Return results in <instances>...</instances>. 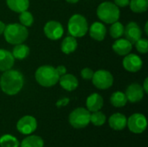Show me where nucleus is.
Returning <instances> with one entry per match:
<instances>
[{
	"label": "nucleus",
	"instance_id": "1",
	"mask_svg": "<svg viewBox=\"0 0 148 147\" xmlns=\"http://www.w3.org/2000/svg\"><path fill=\"white\" fill-rule=\"evenodd\" d=\"M24 84L23 74L16 69H9L4 71L0 77L1 90L8 95H15L18 94Z\"/></svg>",
	"mask_w": 148,
	"mask_h": 147
},
{
	"label": "nucleus",
	"instance_id": "2",
	"mask_svg": "<svg viewBox=\"0 0 148 147\" xmlns=\"http://www.w3.org/2000/svg\"><path fill=\"white\" fill-rule=\"evenodd\" d=\"M3 35L8 43L16 45L26 41L29 36V30L21 23H10L5 26Z\"/></svg>",
	"mask_w": 148,
	"mask_h": 147
},
{
	"label": "nucleus",
	"instance_id": "3",
	"mask_svg": "<svg viewBox=\"0 0 148 147\" xmlns=\"http://www.w3.org/2000/svg\"><path fill=\"white\" fill-rule=\"evenodd\" d=\"M60 75H58L56 68L44 65L38 68L35 73V79L36 82L44 88H50L57 84Z\"/></svg>",
	"mask_w": 148,
	"mask_h": 147
},
{
	"label": "nucleus",
	"instance_id": "4",
	"mask_svg": "<svg viewBox=\"0 0 148 147\" xmlns=\"http://www.w3.org/2000/svg\"><path fill=\"white\" fill-rule=\"evenodd\" d=\"M98 18L108 24H112L117 22L121 16V11L118 6L112 2L101 3L96 10Z\"/></svg>",
	"mask_w": 148,
	"mask_h": 147
},
{
	"label": "nucleus",
	"instance_id": "5",
	"mask_svg": "<svg viewBox=\"0 0 148 147\" xmlns=\"http://www.w3.org/2000/svg\"><path fill=\"white\" fill-rule=\"evenodd\" d=\"M68 30L69 35L75 38L83 37L88 30V25L86 17L81 14L73 15L69 20Z\"/></svg>",
	"mask_w": 148,
	"mask_h": 147
},
{
	"label": "nucleus",
	"instance_id": "6",
	"mask_svg": "<svg viewBox=\"0 0 148 147\" xmlns=\"http://www.w3.org/2000/svg\"><path fill=\"white\" fill-rule=\"evenodd\" d=\"M69 124L75 129H82L90 123V112L84 107H78L69 116Z\"/></svg>",
	"mask_w": 148,
	"mask_h": 147
},
{
	"label": "nucleus",
	"instance_id": "7",
	"mask_svg": "<svg viewBox=\"0 0 148 147\" xmlns=\"http://www.w3.org/2000/svg\"><path fill=\"white\" fill-rule=\"evenodd\" d=\"M92 81L95 88L98 89L105 90L111 88L114 84V76L108 70L99 69L94 73Z\"/></svg>",
	"mask_w": 148,
	"mask_h": 147
},
{
	"label": "nucleus",
	"instance_id": "8",
	"mask_svg": "<svg viewBox=\"0 0 148 147\" xmlns=\"http://www.w3.org/2000/svg\"><path fill=\"white\" fill-rule=\"evenodd\" d=\"M127 126L132 133L139 134L142 133L147 129V120L142 113H134L128 118Z\"/></svg>",
	"mask_w": 148,
	"mask_h": 147
},
{
	"label": "nucleus",
	"instance_id": "9",
	"mask_svg": "<svg viewBox=\"0 0 148 147\" xmlns=\"http://www.w3.org/2000/svg\"><path fill=\"white\" fill-rule=\"evenodd\" d=\"M37 121L35 117L25 115L22 117L16 123L17 131L24 135H29L36 130Z\"/></svg>",
	"mask_w": 148,
	"mask_h": 147
},
{
	"label": "nucleus",
	"instance_id": "10",
	"mask_svg": "<svg viewBox=\"0 0 148 147\" xmlns=\"http://www.w3.org/2000/svg\"><path fill=\"white\" fill-rule=\"evenodd\" d=\"M43 31L45 36L52 41H56L60 39L64 33V29L61 23L55 20L47 22L44 25Z\"/></svg>",
	"mask_w": 148,
	"mask_h": 147
},
{
	"label": "nucleus",
	"instance_id": "11",
	"mask_svg": "<svg viewBox=\"0 0 148 147\" xmlns=\"http://www.w3.org/2000/svg\"><path fill=\"white\" fill-rule=\"evenodd\" d=\"M122 63L124 68L131 73L139 72L143 66L142 59L135 54H127L125 55Z\"/></svg>",
	"mask_w": 148,
	"mask_h": 147
},
{
	"label": "nucleus",
	"instance_id": "12",
	"mask_svg": "<svg viewBox=\"0 0 148 147\" xmlns=\"http://www.w3.org/2000/svg\"><path fill=\"white\" fill-rule=\"evenodd\" d=\"M124 36L132 44H134L142 36V30L135 22H130L124 28Z\"/></svg>",
	"mask_w": 148,
	"mask_h": 147
},
{
	"label": "nucleus",
	"instance_id": "13",
	"mask_svg": "<svg viewBox=\"0 0 148 147\" xmlns=\"http://www.w3.org/2000/svg\"><path fill=\"white\" fill-rule=\"evenodd\" d=\"M144 90L141 85L139 83H132L130 84L127 90H126V96L127 101H129L132 103H136L140 101L144 97Z\"/></svg>",
	"mask_w": 148,
	"mask_h": 147
},
{
	"label": "nucleus",
	"instance_id": "14",
	"mask_svg": "<svg viewBox=\"0 0 148 147\" xmlns=\"http://www.w3.org/2000/svg\"><path fill=\"white\" fill-rule=\"evenodd\" d=\"M112 49L117 55L125 56L131 52L133 49V44L126 38H118L114 42Z\"/></svg>",
	"mask_w": 148,
	"mask_h": 147
},
{
	"label": "nucleus",
	"instance_id": "15",
	"mask_svg": "<svg viewBox=\"0 0 148 147\" xmlns=\"http://www.w3.org/2000/svg\"><path fill=\"white\" fill-rule=\"evenodd\" d=\"M58 81L63 89L69 91V92L75 90L79 85V81L77 78L74 75H71V74H65L60 76Z\"/></svg>",
	"mask_w": 148,
	"mask_h": 147
},
{
	"label": "nucleus",
	"instance_id": "16",
	"mask_svg": "<svg viewBox=\"0 0 148 147\" xmlns=\"http://www.w3.org/2000/svg\"><path fill=\"white\" fill-rule=\"evenodd\" d=\"M127 117L121 113H115L112 114L108 120L110 127L115 131H121L125 129L127 126Z\"/></svg>",
	"mask_w": 148,
	"mask_h": 147
},
{
	"label": "nucleus",
	"instance_id": "17",
	"mask_svg": "<svg viewBox=\"0 0 148 147\" xmlns=\"http://www.w3.org/2000/svg\"><path fill=\"white\" fill-rule=\"evenodd\" d=\"M15 62V58L11 52L0 49V71L4 72L12 68Z\"/></svg>",
	"mask_w": 148,
	"mask_h": 147
},
{
	"label": "nucleus",
	"instance_id": "18",
	"mask_svg": "<svg viewBox=\"0 0 148 147\" xmlns=\"http://www.w3.org/2000/svg\"><path fill=\"white\" fill-rule=\"evenodd\" d=\"M107 29L102 23L95 22L89 28V35L95 41H103L106 37Z\"/></svg>",
	"mask_w": 148,
	"mask_h": 147
},
{
	"label": "nucleus",
	"instance_id": "19",
	"mask_svg": "<svg viewBox=\"0 0 148 147\" xmlns=\"http://www.w3.org/2000/svg\"><path fill=\"white\" fill-rule=\"evenodd\" d=\"M103 103L104 101H103L102 96L97 93H94L87 98V101H86L87 109L89 112L100 111L101 107H103Z\"/></svg>",
	"mask_w": 148,
	"mask_h": 147
},
{
	"label": "nucleus",
	"instance_id": "20",
	"mask_svg": "<svg viewBox=\"0 0 148 147\" xmlns=\"http://www.w3.org/2000/svg\"><path fill=\"white\" fill-rule=\"evenodd\" d=\"M77 47H78V43H77L76 38L72 36H66L61 44V49H62V53H64L66 55H69V54L75 52V49H77Z\"/></svg>",
	"mask_w": 148,
	"mask_h": 147
},
{
	"label": "nucleus",
	"instance_id": "21",
	"mask_svg": "<svg viewBox=\"0 0 148 147\" xmlns=\"http://www.w3.org/2000/svg\"><path fill=\"white\" fill-rule=\"evenodd\" d=\"M6 3L10 10L16 13L28 10L29 7V0H6Z\"/></svg>",
	"mask_w": 148,
	"mask_h": 147
},
{
	"label": "nucleus",
	"instance_id": "22",
	"mask_svg": "<svg viewBox=\"0 0 148 147\" xmlns=\"http://www.w3.org/2000/svg\"><path fill=\"white\" fill-rule=\"evenodd\" d=\"M43 139L37 135H30L24 138L20 143L21 147H43Z\"/></svg>",
	"mask_w": 148,
	"mask_h": 147
},
{
	"label": "nucleus",
	"instance_id": "23",
	"mask_svg": "<svg viewBox=\"0 0 148 147\" xmlns=\"http://www.w3.org/2000/svg\"><path fill=\"white\" fill-rule=\"evenodd\" d=\"M29 48L23 43L20 44H16L12 51V55L14 56L15 59L17 60H23L25 58H27L29 55Z\"/></svg>",
	"mask_w": 148,
	"mask_h": 147
},
{
	"label": "nucleus",
	"instance_id": "24",
	"mask_svg": "<svg viewBox=\"0 0 148 147\" xmlns=\"http://www.w3.org/2000/svg\"><path fill=\"white\" fill-rule=\"evenodd\" d=\"M110 102L115 107H123L126 106L127 99L124 93L121 91H116L112 94L110 97Z\"/></svg>",
	"mask_w": 148,
	"mask_h": 147
},
{
	"label": "nucleus",
	"instance_id": "25",
	"mask_svg": "<svg viewBox=\"0 0 148 147\" xmlns=\"http://www.w3.org/2000/svg\"><path fill=\"white\" fill-rule=\"evenodd\" d=\"M130 9L135 13H143L148 9V0H130Z\"/></svg>",
	"mask_w": 148,
	"mask_h": 147
},
{
	"label": "nucleus",
	"instance_id": "26",
	"mask_svg": "<svg viewBox=\"0 0 148 147\" xmlns=\"http://www.w3.org/2000/svg\"><path fill=\"white\" fill-rule=\"evenodd\" d=\"M20 143L16 138L10 134H4L0 138V146L1 147H18Z\"/></svg>",
	"mask_w": 148,
	"mask_h": 147
},
{
	"label": "nucleus",
	"instance_id": "27",
	"mask_svg": "<svg viewBox=\"0 0 148 147\" xmlns=\"http://www.w3.org/2000/svg\"><path fill=\"white\" fill-rule=\"evenodd\" d=\"M124 28L125 27L123 26V24L118 21L112 23V25L109 29V33H110L111 37L114 38V39L121 38L124 35Z\"/></svg>",
	"mask_w": 148,
	"mask_h": 147
},
{
	"label": "nucleus",
	"instance_id": "28",
	"mask_svg": "<svg viewBox=\"0 0 148 147\" xmlns=\"http://www.w3.org/2000/svg\"><path fill=\"white\" fill-rule=\"evenodd\" d=\"M106 120V115L101 111L92 112V113H90V122L96 126H101L104 125Z\"/></svg>",
	"mask_w": 148,
	"mask_h": 147
},
{
	"label": "nucleus",
	"instance_id": "29",
	"mask_svg": "<svg viewBox=\"0 0 148 147\" xmlns=\"http://www.w3.org/2000/svg\"><path fill=\"white\" fill-rule=\"evenodd\" d=\"M19 21L22 25H23L25 27H30L34 23V17L29 11L25 10V11H23L20 13Z\"/></svg>",
	"mask_w": 148,
	"mask_h": 147
},
{
	"label": "nucleus",
	"instance_id": "30",
	"mask_svg": "<svg viewBox=\"0 0 148 147\" xmlns=\"http://www.w3.org/2000/svg\"><path fill=\"white\" fill-rule=\"evenodd\" d=\"M136 49L141 53V54H147L148 52V41L146 38H140L135 43Z\"/></svg>",
	"mask_w": 148,
	"mask_h": 147
},
{
	"label": "nucleus",
	"instance_id": "31",
	"mask_svg": "<svg viewBox=\"0 0 148 147\" xmlns=\"http://www.w3.org/2000/svg\"><path fill=\"white\" fill-rule=\"evenodd\" d=\"M94 71L89 68H84L81 71V75L84 80H92V77L94 75Z\"/></svg>",
	"mask_w": 148,
	"mask_h": 147
},
{
	"label": "nucleus",
	"instance_id": "32",
	"mask_svg": "<svg viewBox=\"0 0 148 147\" xmlns=\"http://www.w3.org/2000/svg\"><path fill=\"white\" fill-rule=\"evenodd\" d=\"M69 98H62V99H60L59 101H57V102L56 103V106L57 107H65L67 106L69 103Z\"/></svg>",
	"mask_w": 148,
	"mask_h": 147
},
{
	"label": "nucleus",
	"instance_id": "33",
	"mask_svg": "<svg viewBox=\"0 0 148 147\" xmlns=\"http://www.w3.org/2000/svg\"><path fill=\"white\" fill-rule=\"evenodd\" d=\"M114 4L120 8L127 7V5H129V2H130V0H114Z\"/></svg>",
	"mask_w": 148,
	"mask_h": 147
},
{
	"label": "nucleus",
	"instance_id": "34",
	"mask_svg": "<svg viewBox=\"0 0 148 147\" xmlns=\"http://www.w3.org/2000/svg\"><path fill=\"white\" fill-rule=\"evenodd\" d=\"M56 71H57V73H58V75H59L60 76L65 75V74L67 73V68H66V67L63 66V65H60V66L56 67Z\"/></svg>",
	"mask_w": 148,
	"mask_h": 147
},
{
	"label": "nucleus",
	"instance_id": "35",
	"mask_svg": "<svg viewBox=\"0 0 148 147\" xmlns=\"http://www.w3.org/2000/svg\"><path fill=\"white\" fill-rule=\"evenodd\" d=\"M143 90H144V92L145 93H147L148 94V79L147 78H146L145 79V81H144V83H143Z\"/></svg>",
	"mask_w": 148,
	"mask_h": 147
},
{
	"label": "nucleus",
	"instance_id": "36",
	"mask_svg": "<svg viewBox=\"0 0 148 147\" xmlns=\"http://www.w3.org/2000/svg\"><path fill=\"white\" fill-rule=\"evenodd\" d=\"M5 26H6V25L4 24V23H3L2 21H0V36H1L2 34H3Z\"/></svg>",
	"mask_w": 148,
	"mask_h": 147
},
{
	"label": "nucleus",
	"instance_id": "37",
	"mask_svg": "<svg viewBox=\"0 0 148 147\" xmlns=\"http://www.w3.org/2000/svg\"><path fill=\"white\" fill-rule=\"evenodd\" d=\"M65 1H67V2L69 3H78L80 0H65Z\"/></svg>",
	"mask_w": 148,
	"mask_h": 147
},
{
	"label": "nucleus",
	"instance_id": "38",
	"mask_svg": "<svg viewBox=\"0 0 148 147\" xmlns=\"http://www.w3.org/2000/svg\"><path fill=\"white\" fill-rule=\"evenodd\" d=\"M147 23H146V25H145V31H146V34L148 35V29H147Z\"/></svg>",
	"mask_w": 148,
	"mask_h": 147
}]
</instances>
